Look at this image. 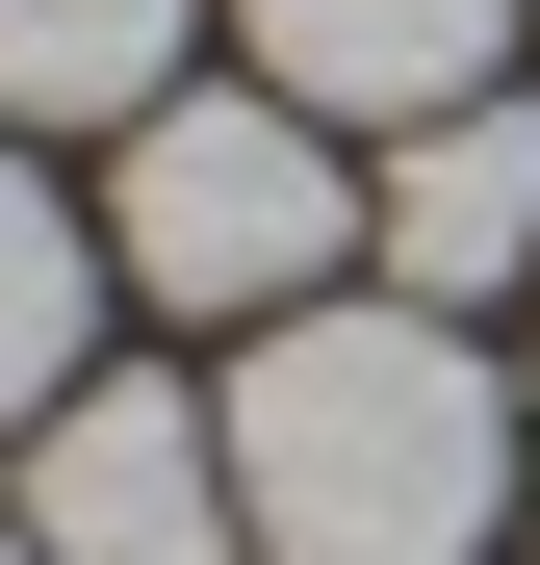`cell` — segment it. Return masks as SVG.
<instances>
[{"mask_svg": "<svg viewBox=\"0 0 540 565\" xmlns=\"http://www.w3.org/2000/svg\"><path fill=\"white\" fill-rule=\"evenodd\" d=\"M232 514H257V565H489L515 386L464 360V309H284L232 360Z\"/></svg>", "mask_w": 540, "mask_h": 565, "instance_id": "6da1fadb", "label": "cell"}, {"mask_svg": "<svg viewBox=\"0 0 540 565\" xmlns=\"http://www.w3.org/2000/svg\"><path fill=\"white\" fill-rule=\"evenodd\" d=\"M104 257L155 282V309H207V334H284L360 257V154L284 104V77H180V104L104 129Z\"/></svg>", "mask_w": 540, "mask_h": 565, "instance_id": "7a4b0ae2", "label": "cell"}, {"mask_svg": "<svg viewBox=\"0 0 540 565\" xmlns=\"http://www.w3.org/2000/svg\"><path fill=\"white\" fill-rule=\"evenodd\" d=\"M27 565H257V514H232V386H77L52 437H27Z\"/></svg>", "mask_w": 540, "mask_h": 565, "instance_id": "3957f363", "label": "cell"}, {"mask_svg": "<svg viewBox=\"0 0 540 565\" xmlns=\"http://www.w3.org/2000/svg\"><path fill=\"white\" fill-rule=\"evenodd\" d=\"M360 257H387V309H489V282H540V104H515V77L437 104V129H387Z\"/></svg>", "mask_w": 540, "mask_h": 565, "instance_id": "277c9868", "label": "cell"}, {"mask_svg": "<svg viewBox=\"0 0 540 565\" xmlns=\"http://www.w3.org/2000/svg\"><path fill=\"white\" fill-rule=\"evenodd\" d=\"M232 52L284 77L309 129H437L515 77V0H232Z\"/></svg>", "mask_w": 540, "mask_h": 565, "instance_id": "5b68a950", "label": "cell"}, {"mask_svg": "<svg viewBox=\"0 0 540 565\" xmlns=\"http://www.w3.org/2000/svg\"><path fill=\"white\" fill-rule=\"evenodd\" d=\"M180 26H207V0H0V129H129V104H180Z\"/></svg>", "mask_w": 540, "mask_h": 565, "instance_id": "8992f818", "label": "cell"}, {"mask_svg": "<svg viewBox=\"0 0 540 565\" xmlns=\"http://www.w3.org/2000/svg\"><path fill=\"white\" fill-rule=\"evenodd\" d=\"M77 309H104V232L27 180V129H0V437L77 412Z\"/></svg>", "mask_w": 540, "mask_h": 565, "instance_id": "52a82bcc", "label": "cell"}, {"mask_svg": "<svg viewBox=\"0 0 540 565\" xmlns=\"http://www.w3.org/2000/svg\"><path fill=\"white\" fill-rule=\"evenodd\" d=\"M0 565H27V514H0Z\"/></svg>", "mask_w": 540, "mask_h": 565, "instance_id": "ba28073f", "label": "cell"}]
</instances>
